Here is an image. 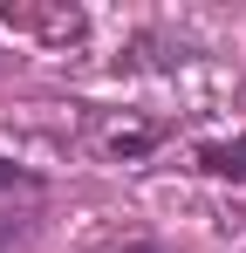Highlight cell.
<instances>
[{"label":"cell","mask_w":246,"mask_h":253,"mask_svg":"<svg viewBox=\"0 0 246 253\" xmlns=\"http://www.w3.org/2000/svg\"><path fill=\"white\" fill-rule=\"evenodd\" d=\"M35 199H41V185L21 165L0 158V253H14L28 233H35Z\"/></svg>","instance_id":"1"},{"label":"cell","mask_w":246,"mask_h":253,"mask_svg":"<svg viewBox=\"0 0 246 253\" xmlns=\"http://www.w3.org/2000/svg\"><path fill=\"white\" fill-rule=\"evenodd\" d=\"M0 28L21 35V42H55V48H69V42L82 35V14H76V7H7Z\"/></svg>","instance_id":"2"},{"label":"cell","mask_w":246,"mask_h":253,"mask_svg":"<svg viewBox=\"0 0 246 253\" xmlns=\"http://www.w3.org/2000/svg\"><path fill=\"white\" fill-rule=\"evenodd\" d=\"M199 165L212 171V178H246V137H240V144H212Z\"/></svg>","instance_id":"3"},{"label":"cell","mask_w":246,"mask_h":253,"mask_svg":"<svg viewBox=\"0 0 246 253\" xmlns=\"http://www.w3.org/2000/svg\"><path fill=\"white\" fill-rule=\"evenodd\" d=\"M130 253H151V247H130Z\"/></svg>","instance_id":"4"}]
</instances>
